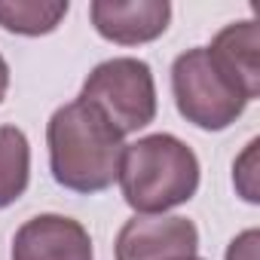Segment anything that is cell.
<instances>
[{"mask_svg":"<svg viewBox=\"0 0 260 260\" xmlns=\"http://www.w3.org/2000/svg\"><path fill=\"white\" fill-rule=\"evenodd\" d=\"M49 172L71 193H101L113 187L125 141L104 122L98 110L80 98L61 104L46 122Z\"/></svg>","mask_w":260,"mask_h":260,"instance_id":"1","label":"cell"},{"mask_svg":"<svg viewBox=\"0 0 260 260\" xmlns=\"http://www.w3.org/2000/svg\"><path fill=\"white\" fill-rule=\"evenodd\" d=\"M199 156L169 132L125 144L119 159V190L135 214H166L187 205L199 190Z\"/></svg>","mask_w":260,"mask_h":260,"instance_id":"2","label":"cell"},{"mask_svg":"<svg viewBox=\"0 0 260 260\" xmlns=\"http://www.w3.org/2000/svg\"><path fill=\"white\" fill-rule=\"evenodd\" d=\"M77 98L98 110L119 138L141 132L156 119L153 71L147 61L132 55H116L95 64Z\"/></svg>","mask_w":260,"mask_h":260,"instance_id":"3","label":"cell"},{"mask_svg":"<svg viewBox=\"0 0 260 260\" xmlns=\"http://www.w3.org/2000/svg\"><path fill=\"white\" fill-rule=\"evenodd\" d=\"M172 95L178 113L202 132L230 128L251 104L211 61L205 46L181 52L172 64Z\"/></svg>","mask_w":260,"mask_h":260,"instance_id":"4","label":"cell"},{"mask_svg":"<svg viewBox=\"0 0 260 260\" xmlns=\"http://www.w3.org/2000/svg\"><path fill=\"white\" fill-rule=\"evenodd\" d=\"M199 251V230L181 214H135L116 233V260H190Z\"/></svg>","mask_w":260,"mask_h":260,"instance_id":"5","label":"cell"},{"mask_svg":"<svg viewBox=\"0 0 260 260\" xmlns=\"http://www.w3.org/2000/svg\"><path fill=\"white\" fill-rule=\"evenodd\" d=\"M10 260H95L89 230L68 214H37L13 236Z\"/></svg>","mask_w":260,"mask_h":260,"instance_id":"6","label":"cell"},{"mask_svg":"<svg viewBox=\"0 0 260 260\" xmlns=\"http://www.w3.org/2000/svg\"><path fill=\"white\" fill-rule=\"evenodd\" d=\"M89 19L104 40L116 46H141L169 31L172 4L169 0H92Z\"/></svg>","mask_w":260,"mask_h":260,"instance_id":"7","label":"cell"},{"mask_svg":"<svg viewBox=\"0 0 260 260\" xmlns=\"http://www.w3.org/2000/svg\"><path fill=\"white\" fill-rule=\"evenodd\" d=\"M217 71L248 98L254 101L260 95V25L254 19L233 22L220 28L211 37V46H205Z\"/></svg>","mask_w":260,"mask_h":260,"instance_id":"8","label":"cell"},{"mask_svg":"<svg viewBox=\"0 0 260 260\" xmlns=\"http://www.w3.org/2000/svg\"><path fill=\"white\" fill-rule=\"evenodd\" d=\"M31 184V144L19 125H0V211L25 196Z\"/></svg>","mask_w":260,"mask_h":260,"instance_id":"9","label":"cell"},{"mask_svg":"<svg viewBox=\"0 0 260 260\" xmlns=\"http://www.w3.org/2000/svg\"><path fill=\"white\" fill-rule=\"evenodd\" d=\"M68 10V0H0V28L19 37H43L64 22Z\"/></svg>","mask_w":260,"mask_h":260,"instance_id":"10","label":"cell"},{"mask_svg":"<svg viewBox=\"0 0 260 260\" xmlns=\"http://www.w3.org/2000/svg\"><path fill=\"white\" fill-rule=\"evenodd\" d=\"M257 147H260L257 138L248 141L245 153H242V156L236 159V166H233V184H236V190L242 193V199L251 202V205L260 202V190H257Z\"/></svg>","mask_w":260,"mask_h":260,"instance_id":"11","label":"cell"},{"mask_svg":"<svg viewBox=\"0 0 260 260\" xmlns=\"http://www.w3.org/2000/svg\"><path fill=\"white\" fill-rule=\"evenodd\" d=\"M257 248H260V233L257 230H245V233H239L230 242L226 260H257Z\"/></svg>","mask_w":260,"mask_h":260,"instance_id":"12","label":"cell"},{"mask_svg":"<svg viewBox=\"0 0 260 260\" xmlns=\"http://www.w3.org/2000/svg\"><path fill=\"white\" fill-rule=\"evenodd\" d=\"M7 89H10V64H7L4 55H0V101L7 98Z\"/></svg>","mask_w":260,"mask_h":260,"instance_id":"13","label":"cell"},{"mask_svg":"<svg viewBox=\"0 0 260 260\" xmlns=\"http://www.w3.org/2000/svg\"><path fill=\"white\" fill-rule=\"evenodd\" d=\"M190 260H205V257H199V254H196V257H190Z\"/></svg>","mask_w":260,"mask_h":260,"instance_id":"14","label":"cell"}]
</instances>
